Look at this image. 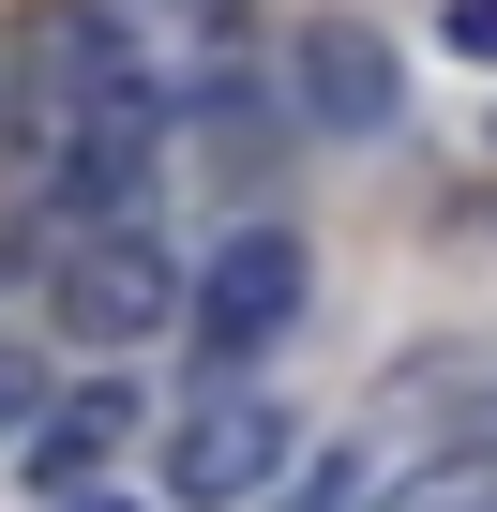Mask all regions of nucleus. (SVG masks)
<instances>
[{
	"instance_id": "5",
	"label": "nucleus",
	"mask_w": 497,
	"mask_h": 512,
	"mask_svg": "<svg viewBox=\"0 0 497 512\" xmlns=\"http://www.w3.org/2000/svg\"><path fill=\"white\" fill-rule=\"evenodd\" d=\"M302 106H317L332 136H377V121H392V61H377V31L317 16V31H302Z\"/></svg>"
},
{
	"instance_id": "7",
	"label": "nucleus",
	"mask_w": 497,
	"mask_h": 512,
	"mask_svg": "<svg viewBox=\"0 0 497 512\" xmlns=\"http://www.w3.org/2000/svg\"><path fill=\"white\" fill-rule=\"evenodd\" d=\"M31 422H46V362H16V347H0V452H16Z\"/></svg>"
},
{
	"instance_id": "6",
	"label": "nucleus",
	"mask_w": 497,
	"mask_h": 512,
	"mask_svg": "<svg viewBox=\"0 0 497 512\" xmlns=\"http://www.w3.org/2000/svg\"><path fill=\"white\" fill-rule=\"evenodd\" d=\"M121 437H136V392H121V377H91V392H61V407L31 422V467H46V497H61V482H91V467H106Z\"/></svg>"
},
{
	"instance_id": "4",
	"label": "nucleus",
	"mask_w": 497,
	"mask_h": 512,
	"mask_svg": "<svg viewBox=\"0 0 497 512\" xmlns=\"http://www.w3.org/2000/svg\"><path fill=\"white\" fill-rule=\"evenodd\" d=\"M121 16V46L151 61V91H211L226 61H241V0H106Z\"/></svg>"
},
{
	"instance_id": "2",
	"label": "nucleus",
	"mask_w": 497,
	"mask_h": 512,
	"mask_svg": "<svg viewBox=\"0 0 497 512\" xmlns=\"http://www.w3.org/2000/svg\"><path fill=\"white\" fill-rule=\"evenodd\" d=\"M166 302H196V272H181L151 226H91V241L61 256V317H76L91 347H136V332H166Z\"/></svg>"
},
{
	"instance_id": "8",
	"label": "nucleus",
	"mask_w": 497,
	"mask_h": 512,
	"mask_svg": "<svg viewBox=\"0 0 497 512\" xmlns=\"http://www.w3.org/2000/svg\"><path fill=\"white\" fill-rule=\"evenodd\" d=\"M452 46H467V61H497V0H452Z\"/></svg>"
},
{
	"instance_id": "1",
	"label": "nucleus",
	"mask_w": 497,
	"mask_h": 512,
	"mask_svg": "<svg viewBox=\"0 0 497 512\" xmlns=\"http://www.w3.org/2000/svg\"><path fill=\"white\" fill-rule=\"evenodd\" d=\"M287 317H302V241L287 226H241V241L196 256V302H181L196 362H257V347H287Z\"/></svg>"
},
{
	"instance_id": "9",
	"label": "nucleus",
	"mask_w": 497,
	"mask_h": 512,
	"mask_svg": "<svg viewBox=\"0 0 497 512\" xmlns=\"http://www.w3.org/2000/svg\"><path fill=\"white\" fill-rule=\"evenodd\" d=\"M46 512H151V497H106V482H61Z\"/></svg>"
},
{
	"instance_id": "3",
	"label": "nucleus",
	"mask_w": 497,
	"mask_h": 512,
	"mask_svg": "<svg viewBox=\"0 0 497 512\" xmlns=\"http://www.w3.org/2000/svg\"><path fill=\"white\" fill-rule=\"evenodd\" d=\"M257 482H287V407H257V392H211L166 437V497H196V512H241Z\"/></svg>"
}]
</instances>
